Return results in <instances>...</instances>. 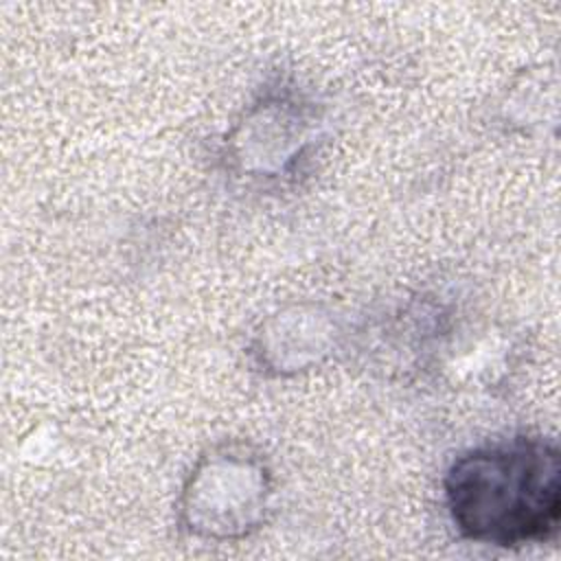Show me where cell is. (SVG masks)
Returning <instances> with one entry per match:
<instances>
[{"label": "cell", "mask_w": 561, "mask_h": 561, "mask_svg": "<svg viewBox=\"0 0 561 561\" xmlns=\"http://www.w3.org/2000/svg\"><path fill=\"white\" fill-rule=\"evenodd\" d=\"M445 506L476 543H543L561 519V454L552 438L513 436L460 454L447 469Z\"/></svg>", "instance_id": "obj_1"}, {"label": "cell", "mask_w": 561, "mask_h": 561, "mask_svg": "<svg viewBox=\"0 0 561 561\" xmlns=\"http://www.w3.org/2000/svg\"><path fill=\"white\" fill-rule=\"evenodd\" d=\"M272 497L265 460L243 445H224L199 458L182 497V526L204 539H239L261 528Z\"/></svg>", "instance_id": "obj_2"}, {"label": "cell", "mask_w": 561, "mask_h": 561, "mask_svg": "<svg viewBox=\"0 0 561 561\" xmlns=\"http://www.w3.org/2000/svg\"><path fill=\"white\" fill-rule=\"evenodd\" d=\"M316 114L302 99L265 96L248 110L230 136V153L250 178H276L291 171L311 142Z\"/></svg>", "instance_id": "obj_3"}]
</instances>
